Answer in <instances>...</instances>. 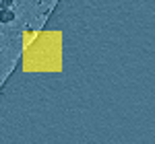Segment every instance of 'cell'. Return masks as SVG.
<instances>
[{"label":"cell","instance_id":"cell-1","mask_svg":"<svg viewBox=\"0 0 155 144\" xmlns=\"http://www.w3.org/2000/svg\"><path fill=\"white\" fill-rule=\"evenodd\" d=\"M23 70L25 72L62 70V33L60 31H25Z\"/></svg>","mask_w":155,"mask_h":144}]
</instances>
